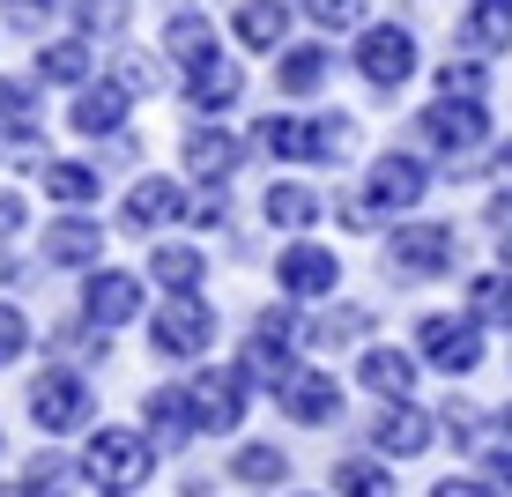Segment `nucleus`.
I'll list each match as a JSON object with an SVG mask.
<instances>
[{"mask_svg":"<svg viewBox=\"0 0 512 497\" xmlns=\"http://www.w3.org/2000/svg\"><path fill=\"white\" fill-rule=\"evenodd\" d=\"M372 327H379L372 305H349V297H334L327 312L305 319V349H364V342H372Z\"/></svg>","mask_w":512,"mask_h":497,"instance_id":"obj_26","label":"nucleus"},{"mask_svg":"<svg viewBox=\"0 0 512 497\" xmlns=\"http://www.w3.org/2000/svg\"><path fill=\"white\" fill-rule=\"evenodd\" d=\"M216 334H223V319H216V305H208L201 290L156 297V312H149V349L171 357V364H208L216 357Z\"/></svg>","mask_w":512,"mask_h":497,"instance_id":"obj_5","label":"nucleus"},{"mask_svg":"<svg viewBox=\"0 0 512 497\" xmlns=\"http://www.w3.org/2000/svg\"><path fill=\"white\" fill-rule=\"evenodd\" d=\"M475 460H483V483L498 490V497H512V446H483Z\"/></svg>","mask_w":512,"mask_h":497,"instance_id":"obj_45","label":"nucleus"},{"mask_svg":"<svg viewBox=\"0 0 512 497\" xmlns=\"http://www.w3.org/2000/svg\"><path fill=\"white\" fill-rule=\"evenodd\" d=\"M67 23L82 30V38H104V45H119L134 30V0H67Z\"/></svg>","mask_w":512,"mask_h":497,"instance_id":"obj_34","label":"nucleus"},{"mask_svg":"<svg viewBox=\"0 0 512 497\" xmlns=\"http://www.w3.org/2000/svg\"><path fill=\"white\" fill-rule=\"evenodd\" d=\"M490 431H498V446H512V401H505V408H490Z\"/></svg>","mask_w":512,"mask_h":497,"instance_id":"obj_50","label":"nucleus"},{"mask_svg":"<svg viewBox=\"0 0 512 497\" xmlns=\"http://www.w3.org/2000/svg\"><path fill=\"white\" fill-rule=\"evenodd\" d=\"M431 497H498V490L483 475H446V483H431Z\"/></svg>","mask_w":512,"mask_h":497,"instance_id":"obj_48","label":"nucleus"},{"mask_svg":"<svg viewBox=\"0 0 512 497\" xmlns=\"http://www.w3.org/2000/svg\"><path fill=\"white\" fill-rule=\"evenodd\" d=\"M38 90H45L38 75H0V141H38V127H45Z\"/></svg>","mask_w":512,"mask_h":497,"instance_id":"obj_30","label":"nucleus"},{"mask_svg":"<svg viewBox=\"0 0 512 497\" xmlns=\"http://www.w3.org/2000/svg\"><path fill=\"white\" fill-rule=\"evenodd\" d=\"M156 52H164L171 67H201V60H216L223 38H216V15L208 8H179V15H164V30H156Z\"/></svg>","mask_w":512,"mask_h":497,"instance_id":"obj_23","label":"nucleus"},{"mask_svg":"<svg viewBox=\"0 0 512 497\" xmlns=\"http://www.w3.org/2000/svg\"><path fill=\"white\" fill-rule=\"evenodd\" d=\"M127 112H134V90L119 75H97V82H82V90L67 97V127L82 141H119L127 134Z\"/></svg>","mask_w":512,"mask_h":497,"instance_id":"obj_15","label":"nucleus"},{"mask_svg":"<svg viewBox=\"0 0 512 497\" xmlns=\"http://www.w3.org/2000/svg\"><path fill=\"white\" fill-rule=\"evenodd\" d=\"M0 497H23V490H0Z\"/></svg>","mask_w":512,"mask_h":497,"instance_id":"obj_52","label":"nucleus"},{"mask_svg":"<svg viewBox=\"0 0 512 497\" xmlns=\"http://www.w3.org/2000/svg\"><path fill=\"white\" fill-rule=\"evenodd\" d=\"M104 230L90 208H60L45 230H38V268H60V275H90V268H104Z\"/></svg>","mask_w":512,"mask_h":497,"instance_id":"obj_12","label":"nucleus"},{"mask_svg":"<svg viewBox=\"0 0 512 497\" xmlns=\"http://www.w3.org/2000/svg\"><path fill=\"white\" fill-rule=\"evenodd\" d=\"M30 75H38L45 90H67V97H75L82 82H97V45L82 38V30H67V38H45L38 52H30Z\"/></svg>","mask_w":512,"mask_h":497,"instance_id":"obj_21","label":"nucleus"},{"mask_svg":"<svg viewBox=\"0 0 512 497\" xmlns=\"http://www.w3.org/2000/svg\"><path fill=\"white\" fill-rule=\"evenodd\" d=\"M23 497H75L82 490V460H67V453H30V468H23V483H15Z\"/></svg>","mask_w":512,"mask_h":497,"instance_id":"obj_36","label":"nucleus"},{"mask_svg":"<svg viewBox=\"0 0 512 497\" xmlns=\"http://www.w3.org/2000/svg\"><path fill=\"white\" fill-rule=\"evenodd\" d=\"M231 483L238 490H282L290 483V453H282L275 438H245V446L231 453Z\"/></svg>","mask_w":512,"mask_h":497,"instance_id":"obj_32","label":"nucleus"},{"mask_svg":"<svg viewBox=\"0 0 512 497\" xmlns=\"http://www.w3.org/2000/svg\"><path fill=\"white\" fill-rule=\"evenodd\" d=\"M357 156V112H305V164L342 171Z\"/></svg>","mask_w":512,"mask_h":497,"instance_id":"obj_29","label":"nucleus"},{"mask_svg":"<svg viewBox=\"0 0 512 497\" xmlns=\"http://www.w3.org/2000/svg\"><path fill=\"white\" fill-rule=\"evenodd\" d=\"M438 179H446V164H431L423 149H379L372 171H364V201L394 223V216H416V208L431 201Z\"/></svg>","mask_w":512,"mask_h":497,"instance_id":"obj_6","label":"nucleus"},{"mask_svg":"<svg viewBox=\"0 0 512 497\" xmlns=\"http://www.w3.org/2000/svg\"><path fill=\"white\" fill-rule=\"evenodd\" d=\"M475 179H498V186H512V141H490L483 149V171Z\"/></svg>","mask_w":512,"mask_h":497,"instance_id":"obj_47","label":"nucleus"},{"mask_svg":"<svg viewBox=\"0 0 512 497\" xmlns=\"http://www.w3.org/2000/svg\"><path fill=\"white\" fill-rule=\"evenodd\" d=\"M141 431H149L164 453L193 446V438H201V423H193V394H186V386H149V394H141Z\"/></svg>","mask_w":512,"mask_h":497,"instance_id":"obj_25","label":"nucleus"},{"mask_svg":"<svg viewBox=\"0 0 512 497\" xmlns=\"http://www.w3.org/2000/svg\"><path fill=\"white\" fill-rule=\"evenodd\" d=\"M82 319L90 327H134V319H149V275H134V268H90L82 275Z\"/></svg>","mask_w":512,"mask_h":497,"instance_id":"obj_13","label":"nucleus"},{"mask_svg":"<svg viewBox=\"0 0 512 497\" xmlns=\"http://www.w3.org/2000/svg\"><path fill=\"white\" fill-rule=\"evenodd\" d=\"M186 208H193V193L179 171H141L127 186V201H119V230L127 238H156V230H179Z\"/></svg>","mask_w":512,"mask_h":497,"instance_id":"obj_11","label":"nucleus"},{"mask_svg":"<svg viewBox=\"0 0 512 497\" xmlns=\"http://www.w3.org/2000/svg\"><path fill=\"white\" fill-rule=\"evenodd\" d=\"M461 52H483V60L512 52V0H468L461 8Z\"/></svg>","mask_w":512,"mask_h":497,"instance_id":"obj_31","label":"nucleus"},{"mask_svg":"<svg viewBox=\"0 0 512 497\" xmlns=\"http://www.w3.org/2000/svg\"><path fill=\"white\" fill-rule=\"evenodd\" d=\"M112 75L127 82L134 97H156V90H164V75H171V60H164V52H119Z\"/></svg>","mask_w":512,"mask_h":497,"instance_id":"obj_40","label":"nucleus"},{"mask_svg":"<svg viewBox=\"0 0 512 497\" xmlns=\"http://www.w3.org/2000/svg\"><path fill=\"white\" fill-rule=\"evenodd\" d=\"M297 8H305V23H312V30H334V38H342V30H364V23H372V0H297Z\"/></svg>","mask_w":512,"mask_h":497,"instance_id":"obj_39","label":"nucleus"},{"mask_svg":"<svg viewBox=\"0 0 512 497\" xmlns=\"http://www.w3.org/2000/svg\"><path fill=\"white\" fill-rule=\"evenodd\" d=\"M483 230H490V238H512V186H498L483 201Z\"/></svg>","mask_w":512,"mask_h":497,"instance_id":"obj_46","label":"nucleus"},{"mask_svg":"<svg viewBox=\"0 0 512 497\" xmlns=\"http://www.w3.org/2000/svg\"><path fill=\"white\" fill-rule=\"evenodd\" d=\"M349 67H357V82H364L372 97H401V90L423 75V38H416L409 23H364Z\"/></svg>","mask_w":512,"mask_h":497,"instance_id":"obj_4","label":"nucleus"},{"mask_svg":"<svg viewBox=\"0 0 512 497\" xmlns=\"http://www.w3.org/2000/svg\"><path fill=\"white\" fill-rule=\"evenodd\" d=\"M379 268L394 275V282H438V275L461 268V230L431 223V216H401L379 238Z\"/></svg>","mask_w":512,"mask_h":497,"instance_id":"obj_2","label":"nucleus"},{"mask_svg":"<svg viewBox=\"0 0 512 497\" xmlns=\"http://www.w3.org/2000/svg\"><path fill=\"white\" fill-rule=\"evenodd\" d=\"M245 156H253V141H238L223 119H193L186 141H179V164H186L201 186H231L238 171H245Z\"/></svg>","mask_w":512,"mask_h":497,"instance_id":"obj_14","label":"nucleus"},{"mask_svg":"<svg viewBox=\"0 0 512 497\" xmlns=\"http://www.w3.org/2000/svg\"><path fill=\"white\" fill-rule=\"evenodd\" d=\"M38 186H45L52 208H97L104 171L90 164V156H45V164H38Z\"/></svg>","mask_w":512,"mask_h":497,"instance_id":"obj_27","label":"nucleus"},{"mask_svg":"<svg viewBox=\"0 0 512 497\" xmlns=\"http://www.w3.org/2000/svg\"><path fill=\"white\" fill-rule=\"evenodd\" d=\"M260 216H268V230H290V238H305V230L327 216V193L305 186V179H275L268 193H260Z\"/></svg>","mask_w":512,"mask_h":497,"instance_id":"obj_28","label":"nucleus"},{"mask_svg":"<svg viewBox=\"0 0 512 497\" xmlns=\"http://www.w3.org/2000/svg\"><path fill=\"white\" fill-rule=\"evenodd\" d=\"M141 275H149L164 297L208 290V253H201V245H186V238H149V260H141Z\"/></svg>","mask_w":512,"mask_h":497,"instance_id":"obj_24","label":"nucleus"},{"mask_svg":"<svg viewBox=\"0 0 512 497\" xmlns=\"http://www.w3.org/2000/svg\"><path fill=\"white\" fill-rule=\"evenodd\" d=\"M38 342V327H30V312L15 305V297H0V371L23 364V349Z\"/></svg>","mask_w":512,"mask_h":497,"instance_id":"obj_41","label":"nucleus"},{"mask_svg":"<svg viewBox=\"0 0 512 497\" xmlns=\"http://www.w3.org/2000/svg\"><path fill=\"white\" fill-rule=\"evenodd\" d=\"M290 497H305V490H290Z\"/></svg>","mask_w":512,"mask_h":497,"instance_id":"obj_54","label":"nucleus"},{"mask_svg":"<svg viewBox=\"0 0 512 497\" xmlns=\"http://www.w3.org/2000/svg\"><path fill=\"white\" fill-rule=\"evenodd\" d=\"M431 82H438V97H490V60L483 52H453V60L431 67Z\"/></svg>","mask_w":512,"mask_h":497,"instance_id":"obj_37","label":"nucleus"},{"mask_svg":"<svg viewBox=\"0 0 512 497\" xmlns=\"http://www.w3.org/2000/svg\"><path fill=\"white\" fill-rule=\"evenodd\" d=\"M30 423H38L45 438H75V431H97V386L82 364H45L38 379H30Z\"/></svg>","mask_w":512,"mask_h":497,"instance_id":"obj_3","label":"nucleus"},{"mask_svg":"<svg viewBox=\"0 0 512 497\" xmlns=\"http://www.w3.org/2000/svg\"><path fill=\"white\" fill-rule=\"evenodd\" d=\"M0 453H8V438H0Z\"/></svg>","mask_w":512,"mask_h":497,"instance_id":"obj_53","label":"nucleus"},{"mask_svg":"<svg viewBox=\"0 0 512 497\" xmlns=\"http://www.w3.org/2000/svg\"><path fill=\"white\" fill-rule=\"evenodd\" d=\"M342 379L334 371H320V364H297V379L275 394V408L297 423V431H327V423H342Z\"/></svg>","mask_w":512,"mask_h":497,"instance_id":"obj_17","label":"nucleus"},{"mask_svg":"<svg viewBox=\"0 0 512 497\" xmlns=\"http://www.w3.org/2000/svg\"><path fill=\"white\" fill-rule=\"evenodd\" d=\"M431 438H438V416H431L416 394H409V401H379V416H372V453L416 460V453H431Z\"/></svg>","mask_w":512,"mask_h":497,"instance_id":"obj_18","label":"nucleus"},{"mask_svg":"<svg viewBox=\"0 0 512 497\" xmlns=\"http://www.w3.org/2000/svg\"><path fill=\"white\" fill-rule=\"evenodd\" d=\"M357 379H364V394H379V401H409V394H416V379H423L416 342H409V349H394V342H364V349H357Z\"/></svg>","mask_w":512,"mask_h":497,"instance_id":"obj_20","label":"nucleus"},{"mask_svg":"<svg viewBox=\"0 0 512 497\" xmlns=\"http://www.w3.org/2000/svg\"><path fill=\"white\" fill-rule=\"evenodd\" d=\"M30 230V193H15V186H0V245H15Z\"/></svg>","mask_w":512,"mask_h":497,"instance_id":"obj_43","label":"nucleus"},{"mask_svg":"<svg viewBox=\"0 0 512 497\" xmlns=\"http://www.w3.org/2000/svg\"><path fill=\"white\" fill-rule=\"evenodd\" d=\"M498 268L512 275V238H498Z\"/></svg>","mask_w":512,"mask_h":497,"instance_id":"obj_51","label":"nucleus"},{"mask_svg":"<svg viewBox=\"0 0 512 497\" xmlns=\"http://www.w3.org/2000/svg\"><path fill=\"white\" fill-rule=\"evenodd\" d=\"M179 97H186L193 119H231L238 104H245V67H238V52H216V60L186 67V75H179Z\"/></svg>","mask_w":512,"mask_h":497,"instance_id":"obj_16","label":"nucleus"},{"mask_svg":"<svg viewBox=\"0 0 512 497\" xmlns=\"http://www.w3.org/2000/svg\"><path fill=\"white\" fill-rule=\"evenodd\" d=\"M30 268H23V260H15V245H0V290H15V282H23Z\"/></svg>","mask_w":512,"mask_h":497,"instance_id":"obj_49","label":"nucleus"},{"mask_svg":"<svg viewBox=\"0 0 512 497\" xmlns=\"http://www.w3.org/2000/svg\"><path fill=\"white\" fill-rule=\"evenodd\" d=\"M275 297H290V305H334V297H342V253L320 245V238H282Z\"/></svg>","mask_w":512,"mask_h":497,"instance_id":"obj_8","label":"nucleus"},{"mask_svg":"<svg viewBox=\"0 0 512 497\" xmlns=\"http://www.w3.org/2000/svg\"><path fill=\"white\" fill-rule=\"evenodd\" d=\"M416 141L438 164H468L475 149H490V104L483 97H431L416 112Z\"/></svg>","mask_w":512,"mask_h":497,"instance_id":"obj_7","label":"nucleus"},{"mask_svg":"<svg viewBox=\"0 0 512 497\" xmlns=\"http://www.w3.org/2000/svg\"><path fill=\"white\" fill-rule=\"evenodd\" d=\"M327 82H334V45L327 38H297L290 52H275V97L312 104Z\"/></svg>","mask_w":512,"mask_h":497,"instance_id":"obj_19","label":"nucleus"},{"mask_svg":"<svg viewBox=\"0 0 512 497\" xmlns=\"http://www.w3.org/2000/svg\"><path fill=\"white\" fill-rule=\"evenodd\" d=\"M186 394H193V423H201V438H238V423H245V408H253L260 386L245 379V364H201L186 379Z\"/></svg>","mask_w":512,"mask_h":497,"instance_id":"obj_9","label":"nucleus"},{"mask_svg":"<svg viewBox=\"0 0 512 497\" xmlns=\"http://www.w3.org/2000/svg\"><path fill=\"white\" fill-rule=\"evenodd\" d=\"M186 223L193 230H223V223H231V186H201L193 208H186Z\"/></svg>","mask_w":512,"mask_h":497,"instance_id":"obj_42","label":"nucleus"},{"mask_svg":"<svg viewBox=\"0 0 512 497\" xmlns=\"http://www.w3.org/2000/svg\"><path fill=\"white\" fill-rule=\"evenodd\" d=\"M416 357L431 371H446V379H468V371L490 357L483 349V319H475L468 305L461 312H423L416 319Z\"/></svg>","mask_w":512,"mask_h":497,"instance_id":"obj_10","label":"nucleus"},{"mask_svg":"<svg viewBox=\"0 0 512 497\" xmlns=\"http://www.w3.org/2000/svg\"><path fill=\"white\" fill-rule=\"evenodd\" d=\"M0 8H8L15 30H30V38H38V23H45V15H60L67 0H0Z\"/></svg>","mask_w":512,"mask_h":497,"instance_id":"obj_44","label":"nucleus"},{"mask_svg":"<svg viewBox=\"0 0 512 497\" xmlns=\"http://www.w3.org/2000/svg\"><path fill=\"white\" fill-rule=\"evenodd\" d=\"M245 141H253V156H268V164H305V112H260Z\"/></svg>","mask_w":512,"mask_h":497,"instance_id":"obj_33","label":"nucleus"},{"mask_svg":"<svg viewBox=\"0 0 512 497\" xmlns=\"http://www.w3.org/2000/svg\"><path fill=\"white\" fill-rule=\"evenodd\" d=\"M156 460H164V446H156L149 431H127V423H97L90 446H82V483H90L97 497H134V490H149Z\"/></svg>","mask_w":512,"mask_h":497,"instance_id":"obj_1","label":"nucleus"},{"mask_svg":"<svg viewBox=\"0 0 512 497\" xmlns=\"http://www.w3.org/2000/svg\"><path fill=\"white\" fill-rule=\"evenodd\" d=\"M468 312L483 319V327H512V275H505V268L475 275V282H468Z\"/></svg>","mask_w":512,"mask_h":497,"instance_id":"obj_38","label":"nucleus"},{"mask_svg":"<svg viewBox=\"0 0 512 497\" xmlns=\"http://www.w3.org/2000/svg\"><path fill=\"white\" fill-rule=\"evenodd\" d=\"M334 497H394V468H386V453L334 460Z\"/></svg>","mask_w":512,"mask_h":497,"instance_id":"obj_35","label":"nucleus"},{"mask_svg":"<svg viewBox=\"0 0 512 497\" xmlns=\"http://www.w3.org/2000/svg\"><path fill=\"white\" fill-rule=\"evenodd\" d=\"M290 30H297L290 0H238V8H231V38H238V52H268V60H275V52L297 45Z\"/></svg>","mask_w":512,"mask_h":497,"instance_id":"obj_22","label":"nucleus"}]
</instances>
